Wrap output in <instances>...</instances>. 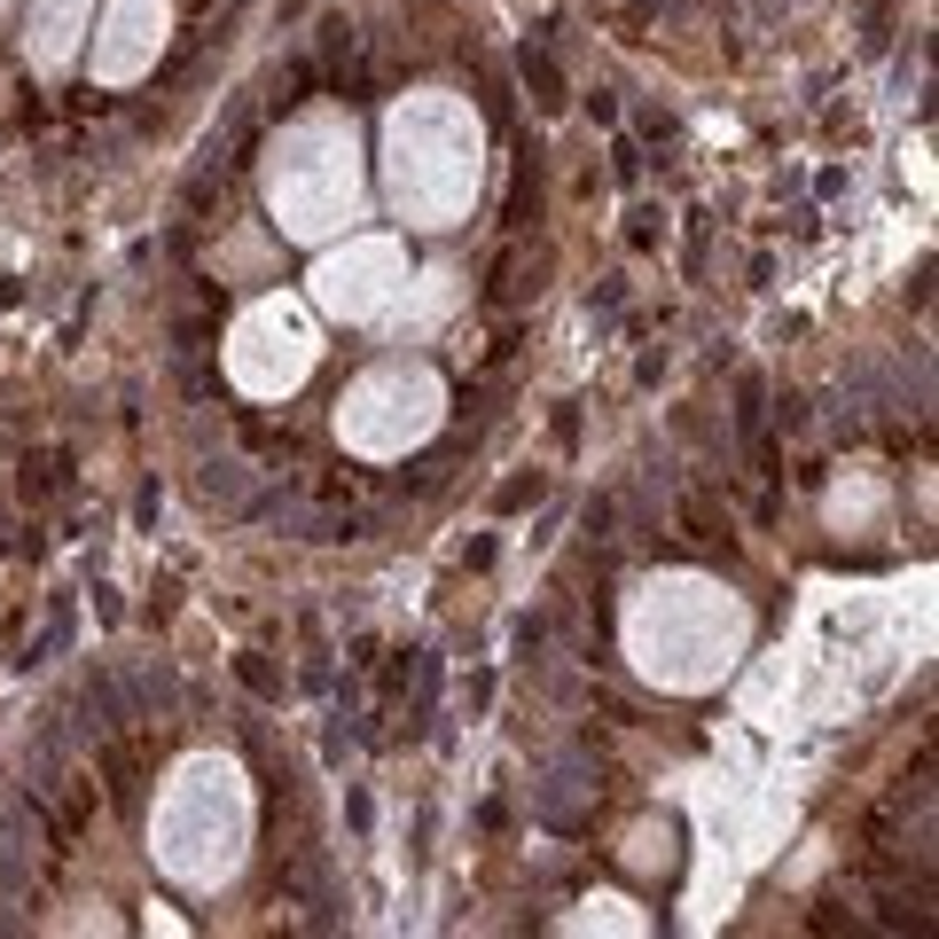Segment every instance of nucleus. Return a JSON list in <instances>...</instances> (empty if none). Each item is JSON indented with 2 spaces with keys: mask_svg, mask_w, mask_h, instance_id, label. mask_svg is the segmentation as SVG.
Returning <instances> with one entry per match:
<instances>
[{
  "mask_svg": "<svg viewBox=\"0 0 939 939\" xmlns=\"http://www.w3.org/2000/svg\"><path fill=\"white\" fill-rule=\"evenodd\" d=\"M627 642H634L650 681H665V690H705L744 642V611L705 579H650Z\"/></svg>",
  "mask_w": 939,
  "mask_h": 939,
  "instance_id": "obj_1",
  "label": "nucleus"
},
{
  "mask_svg": "<svg viewBox=\"0 0 939 939\" xmlns=\"http://www.w3.org/2000/svg\"><path fill=\"white\" fill-rule=\"evenodd\" d=\"M470 181H478V126H462L455 103L392 110V196L399 212H415V227H455Z\"/></svg>",
  "mask_w": 939,
  "mask_h": 939,
  "instance_id": "obj_2",
  "label": "nucleus"
},
{
  "mask_svg": "<svg viewBox=\"0 0 939 939\" xmlns=\"http://www.w3.org/2000/svg\"><path fill=\"white\" fill-rule=\"evenodd\" d=\"M157 853L196 885H220L243 853V776L220 759H189L157 814Z\"/></svg>",
  "mask_w": 939,
  "mask_h": 939,
  "instance_id": "obj_3",
  "label": "nucleus"
},
{
  "mask_svg": "<svg viewBox=\"0 0 939 939\" xmlns=\"http://www.w3.org/2000/svg\"><path fill=\"white\" fill-rule=\"evenodd\" d=\"M275 212L290 235H321L353 212V134L345 126L290 134V164H275Z\"/></svg>",
  "mask_w": 939,
  "mask_h": 939,
  "instance_id": "obj_4",
  "label": "nucleus"
},
{
  "mask_svg": "<svg viewBox=\"0 0 939 939\" xmlns=\"http://www.w3.org/2000/svg\"><path fill=\"white\" fill-rule=\"evenodd\" d=\"M431 423H439V384L423 369H384L353 399H337V431H345L361 455H399L407 439L431 431Z\"/></svg>",
  "mask_w": 939,
  "mask_h": 939,
  "instance_id": "obj_5",
  "label": "nucleus"
},
{
  "mask_svg": "<svg viewBox=\"0 0 939 939\" xmlns=\"http://www.w3.org/2000/svg\"><path fill=\"white\" fill-rule=\"evenodd\" d=\"M306 369H313V329H306L298 306H259V313L243 321V337H235V376L250 392H282Z\"/></svg>",
  "mask_w": 939,
  "mask_h": 939,
  "instance_id": "obj_6",
  "label": "nucleus"
},
{
  "mask_svg": "<svg viewBox=\"0 0 939 939\" xmlns=\"http://www.w3.org/2000/svg\"><path fill=\"white\" fill-rule=\"evenodd\" d=\"M392 282H399V250H392V243H353V250H337V259L313 267V298H321L329 313H345V321L384 313Z\"/></svg>",
  "mask_w": 939,
  "mask_h": 939,
  "instance_id": "obj_7",
  "label": "nucleus"
},
{
  "mask_svg": "<svg viewBox=\"0 0 939 939\" xmlns=\"http://www.w3.org/2000/svg\"><path fill=\"white\" fill-rule=\"evenodd\" d=\"M157 40H164V0H118L110 40L95 47V71L103 78H126V71H141L157 55Z\"/></svg>",
  "mask_w": 939,
  "mask_h": 939,
  "instance_id": "obj_8",
  "label": "nucleus"
},
{
  "mask_svg": "<svg viewBox=\"0 0 939 939\" xmlns=\"http://www.w3.org/2000/svg\"><path fill=\"white\" fill-rule=\"evenodd\" d=\"M71 24H78V0H40V17H32V55L55 71L71 55Z\"/></svg>",
  "mask_w": 939,
  "mask_h": 939,
  "instance_id": "obj_9",
  "label": "nucleus"
},
{
  "mask_svg": "<svg viewBox=\"0 0 939 939\" xmlns=\"http://www.w3.org/2000/svg\"><path fill=\"white\" fill-rule=\"evenodd\" d=\"M525 87H533L541 110H564V103H572V95H564V71L548 63V47H525Z\"/></svg>",
  "mask_w": 939,
  "mask_h": 939,
  "instance_id": "obj_10",
  "label": "nucleus"
},
{
  "mask_svg": "<svg viewBox=\"0 0 939 939\" xmlns=\"http://www.w3.org/2000/svg\"><path fill=\"white\" fill-rule=\"evenodd\" d=\"M353 24L337 17V24H321V71H329V87H345V71H353Z\"/></svg>",
  "mask_w": 939,
  "mask_h": 939,
  "instance_id": "obj_11",
  "label": "nucleus"
},
{
  "mask_svg": "<svg viewBox=\"0 0 939 939\" xmlns=\"http://www.w3.org/2000/svg\"><path fill=\"white\" fill-rule=\"evenodd\" d=\"M204 493H212L220 509H243V501H250V462H212V470H204Z\"/></svg>",
  "mask_w": 939,
  "mask_h": 939,
  "instance_id": "obj_12",
  "label": "nucleus"
},
{
  "mask_svg": "<svg viewBox=\"0 0 939 939\" xmlns=\"http://www.w3.org/2000/svg\"><path fill=\"white\" fill-rule=\"evenodd\" d=\"M627 853H634L642 869H673V862H681V845H673V822H650V830H642Z\"/></svg>",
  "mask_w": 939,
  "mask_h": 939,
  "instance_id": "obj_13",
  "label": "nucleus"
},
{
  "mask_svg": "<svg viewBox=\"0 0 939 939\" xmlns=\"http://www.w3.org/2000/svg\"><path fill=\"white\" fill-rule=\"evenodd\" d=\"M235 673H243V690L259 697V705H282V673H275L259 650H243V658H235Z\"/></svg>",
  "mask_w": 939,
  "mask_h": 939,
  "instance_id": "obj_14",
  "label": "nucleus"
},
{
  "mask_svg": "<svg viewBox=\"0 0 939 939\" xmlns=\"http://www.w3.org/2000/svg\"><path fill=\"white\" fill-rule=\"evenodd\" d=\"M759 423H767V384H759V376H744V384H736V431H744V439H759Z\"/></svg>",
  "mask_w": 939,
  "mask_h": 939,
  "instance_id": "obj_15",
  "label": "nucleus"
},
{
  "mask_svg": "<svg viewBox=\"0 0 939 939\" xmlns=\"http://www.w3.org/2000/svg\"><path fill=\"white\" fill-rule=\"evenodd\" d=\"M572 924H611V931H634L642 916H627V900H611V893H604V900H579V916H572Z\"/></svg>",
  "mask_w": 939,
  "mask_h": 939,
  "instance_id": "obj_16",
  "label": "nucleus"
},
{
  "mask_svg": "<svg viewBox=\"0 0 939 939\" xmlns=\"http://www.w3.org/2000/svg\"><path fill=\"white\" fill-rule=\"evenodd\" d=\"M541 501V470H525V478H509L501 493H493V509H501V517H517V509H533Z\"/></svg>",
  "mask_w": 939,
  "mask_h": 939,
  "instance_id": "obj_17",
  "label": "nucleus"
},
{
  "mask_svg": "<svg viewBox=\"0 0 939 939\" xmlns=\"http://www.w3.org/2000/svg\"><path fill=\"white\" fill-rule=\"evenodd\" d=\"M627 235H634V250H650V243H665V212H634V227H627Z\"/></svg>",
  "mask_w": 939,
  "mask_h": 939,
  "instance_id": "obj_18",
  "label": "nucleus"
},
{
  "mask_svg": "<svg viewBox=\"0 0 939 939\" xmlns=\"http://www.w3.org/2000/svg\"><path fill=\"white\" fill-rule=\"evenodd\" d=\"M634 173H642V157H634V149L619 141V149H611V181H634Z\"/></svg>",
  "mask_w": 939,
  "mask_h": 939,
  "instance_id": "obj_19",
  "label": "nucleus"
}]
</instances>
